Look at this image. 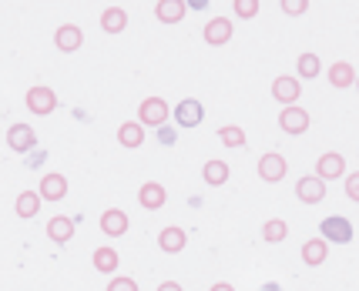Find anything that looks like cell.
Returning a JSON list of instances; mask_svg holds the SVG:
<instances>
[{
    "mask_svg": "<svg viewBox=\"0 0 359 291\" xmlns=\"http://www.w3.org/2000/svg\"><path fill=\"white\" fill-rule=\"evenodd\" d=\"M175 121H178V127H198V124L205 121V108L195 97H185V101H178V108H175Z\"/></svg>",
    "mask_w": 359,
    "mask_h": 291,
    "instance_id": "9c48e42d",
    "label": "cell"
},
{
    "mask_svg": "<svg viewBox=\"0 0 359 291\" xmlns=\"http://www.w3.org/2000/svg\"><path fill=\"white\" fill-rule=\"evenodd\" d=\"M309 124H313L309 111L299 108V104H292V108H285V111L279 114V127L285 131V134H292V138L306 134V131H309Z\"/></svg>",
    "mask_w": 359,
    "mask_h": 291,
    "instance_id": "277c9868",
    "label": "cell"
},
{
    "mask_svg": "<svg viewBox=\"0 0 359 291\" xmlns=\"http://www.w3.org/2000/svg\"><path fill=\"white\" fill-rule=\"evenodd\" d=\"M219 141L225 144V148H242V144H245V131H242V127H235V124H222Z\"/></svg>",
    "mask_w": 359,
    "mask_h": 291,
    "instance_id": "83f0119b",
    "label": "cell"
},
{
    "mask_svg": "<svg viewBox=\"0 0 359 291\" xmlns=\"http://www.w3.org/2000/svg\"><path fill=\"white\" fill-rule=\"evenodd\" d=\"M14 211H17V218H24V221L37 218V211H41V194H37V191H20Z\"/></svg>",
    "mask_w": 359,
    "mask_h": 291,
    "instance_id": "603a6c76",
    "label": "cell"
},
{
    "mask_svg": "<svg viewBox=\"0 0 359 291\" xmlns=\"http://www.w3.org/2000/svg\"><path fill=\"white\" fill-rule=\"evenodd\" d=\"M108 291H138V281H135V278H125V275H114L108 281Z\"/></svg>",
    "mask_w": 359,
    "mask_h": 291,
    "instance_id": "f546056e",
    "label": "cell"
},
{
    "mask_svg": "<svg viewBox=\"0 0 359 291\" xmlns=\"http://www.w3.org/2000/svg\"><path fill=\"white\" fill-rule=\"evenodd\" d=\"M205 44L212 47H225L229 41H232V20L229 17H212L208 24H205Z\"/></svg>",
    "mask_w": 359,
    "mask_h": 291,
    "instance_id": "ba28073f",
    "label": "cell"
},
{
    "mask_svg": "<svg viewBox=\"0 0 359 291\" xmlns=\"http://www.w3.org/2000/svg\"><path fill=\"white\" fill-rule=\"evenodd\" d=\"M316 178L326 184V181H336V178H346V157L336 151L323 154L319 161H316Z\"/></svg>",
    "mask_w": 359,
    "mask_h": 291,
    "instance_id": "5b68a950",
    "label": "cell"
},
{
    "mask_svg": "<svg viewBox=\"0 0 359 291\" xmlns=\"http://www.w3.org/2000/svg\"><path fill=\"white\" fill-rule=\"evenodd\" d=\"M47 238H50L54 245H67V241L74 238V221L64 215H54L47 221Z\"/></svg>",
    "mask_w": 359,
    "mask_h": 291,
    "instance_id": "e0dca14e",
    "label": "cell"
},
{
    "mask_svg": "<svg viewBox=\"0 0 359 291\" xmlns=\"http://www.w3.org/2000/svg\"><path fill=\"white\" fill-rule=\"evenodd\" d=\"M296 71H299V77H302V80H313V77H319V71H323V67H319V57H316V54H302V57L296 61ZM299 77H296V80H299Z\"/></svg>",
    "mask_w": 359,
    "mask_h": 291,
    "instance_id": "4316f807",
    "label": "cell"
},
{
    "mask_svg": "<svg viewBox=\"0 0 359 291\" xmlns=\"http://www.w3.org/2000/svg\"><path fill=\"white\" fill-rule=\"evenodd\" d=\"M285 171H289V164H285V157H282V154L269 151V154L259 157V178H262V181H269V184L282 181V178H285Z\"/></svg>",
    "mask_w": 359,
    "mask_h": 291,
    "instance_id": "8992f818",
    "label": "cell"
},
{
    "mask_svg": "<svg viewBox=\"0 0 359 291\" xmlns=\"http://www.w3.org/2000/svg\"><path fill=\"white\" fill-rule=\"evenodd\" d=\"M128 27V10L125 7H104L101 14V31L104 34H121Z\"/></svg>",
    "mask_w": 359,
    "mask_h": 291,
    "instance_id": "44dd1931",
    "label": "cell"
},
{
    "mask_svg": "<svg viewBox=\"0 0 359 291\" xmlns=\"http://www.w3.org/2000/svg\"><path fill=\"white\" fill-rule=\"evenodd\" d=\"M41 201H61L64 194H67V178L64 174H57V171H50V174H44L41 178Z\"/></svg>",
    "mask_w": 359,
    "mask_h": 291,
    "instance_id": "2e32d148",
    "label": "cell"
},
{
    "mask_svg": "<svg viewBox=\"0 0 359 291\" xmlns=\"http://www.w3.org/2000/svg\"><path fill=\"white\" fill-rule=\"evenodd\" d=\"M232 7H235V14L242 17V20H249V17L259 14V7H262V3H259V0H235Z\"/></svg>",
    "mask_w": 359,
    "mask_h": 291,
    "instance_id": "f1b7e54d",
    "label": "cell"
},
{
    "mask_svg": "<svg viewBox=\"0 0 359 291\" xmlns=\"http://www.w3.org/2000/svg\"><path fill=\"white\" fill-rule=\"evenodd\" d=\"M272 97H276L279 104H285V108H292L299 97H302V87H299L296 77L282 74V77H276V80H272Z\"/></svg>",
    "mask_w": 359,
    "mask_h": 291,
    "instance_id": "52a82bcc",
    "label": "cell"
},
{
    "mask_svg": "<svg viewBox=\"0 0 359 291\" xmlns=\"http://www.w3.org/2000/svg\"><path fill=\"white\" fill-rule=\"evenodd\" d=\"M54 44H57V50H64V54H74V50L84 44V34H81L78 24H61L57 34H54Z\"/></svg>",
    "mask_w": 359,
    "mask_h": 291,
    "instance_id": "9a60e30c",
    "label": "cell"
},
{
    "mask_svg": "<svg viewBox=\"0 0 359 291\" xmlns=\"http://www.w3.org/2000/svg\"><path fill=\"white\" fill-rule=\"evenodd\" d=\"M329 84L339 87V91L353 87V84H356V67H353L349 61H336L332 67H329Z\"/></svg>",
    "mask_w": 359,
    "mask_h": 291,
    "instance_id": "ac0fdd59",
    "label": "cell"
},
{
    "mask_svg": "<svg viewBox=\"0 0 359 291\" xmlns=\"http://www.w3.org/2000/svg\"><path fill=\"white\" fill-rule=\"evenodd\" d=\"M168 104L161 101V97H144L138 108V124L141 127H161V124L168 121Z\"/></svg>",
    "mask_w": 359,
    "mask_h": 291,
    "instance_id": "3957f363",
    "label": "cell"
},
{
    "mask_svg": "<svg viewBox=\"0 0 359 291\" xmlns=\"http://www.w3.org/2000/svg\"><path fill=\"white\" fill-rule=\"evenodd\" d=\"M91 264L94 271H101V275H114L118 271V248H94Z\"/></svg>",
    "mask_w": 359,
    "mask_h": 291,
    "instance_id": "ffe728a7",
    "label": "cell"
},
{
    "mask_svg": "<svg viewBox=\"0 0 359 291\" xmlns=\"http://www.w3.org/2000/svg\"><path fill=\"white\" fill-rule=\"evenodd\" d=\"M346 198L349 201H359V174H346Z\"/></svg>",
    "mask_w": 359,
    "mask_h": 291,
    "instance_id": "1f68e13d",
    "label": "cell"
},
{
    "mask_svg": "<svg viewBox=\"0 0 359 291\" xmlns=\"http://www.w3.org/2000/svg\"><path fill=\"white\" fill-rule=\"evenodd\" d=\"M185 10H188L185 0H158L155 3V17L161 24H178L185 17Z\"/></svg>",
    "mask_w": 359,
    "mask_h": 291,
    "instance_id": "d6986e66",
    "label": "cell"
},
{
    "mask_svg": "<svg viewBox=\"0 0 359 291\" xmlns=\"http://www.w3.org/2000/svg\"><path fill=\"white\" fill-rule=\"evenodd\" d=\"M262 238H266L269 245H279V241L289 238V225L282 218H272V221H266V228H262Z\"/></svg>",
    "mask_w": 359,
    "mask_h": 291,
    "instance_id": "484cf974",
    "label": "cell"
},
{
    "mask_svg": "<svg viewBox=\"0 0 359 291\" xmlns=\"http://www.w3.org/2000/svg\"><path fill=\"white\" fill-rule=\"evenodd\" d=\"M128 228H131V221H128V215L121 208H108V211L101 215V231H104L108 238H121V234H128Z\"/></svg>",
    "mask_w": 359,
    "mask_h": 291,
    "instance_id": "4fadbf2b",
    "label": "cell"
},
{
    "mask_svg": "<svg viewBox=\"0 0 359 291\" xmlns=\"http://www.w3.org/2000/svg\"><path fill=\"white\" fill-rule=\"evenodd\" d=\"M296 198L302 201V204H319V201L326 198V184L319 181V178H299L296 181Z\"/></svg>",
    "mask_w": 359,
    "mask_h": 291,
    "instance_id": "7c38bea8",
    "label": "cell"
},
{
    "mask_svg": "<svg viewBox=\"0 0 359 291\" xmlns=\"http://www.w3.org/2000/svg\"><path fill=\"white\" fill-rule=\"evenodd\" d=\"M158 141H161V144H175V141H178V134H175L168 124H161V127H158Z\"/></svg>",
    "mask_w": 359,
    "mask_h": 291,
    "instance_id": "d6a6232c",
    "label": "cell"
},
{
    "mask_svg": "<svg viewBox=\"0 0 359 291\" xmlns=\"http://www.w3.org/2000/svg\"><path fill=\"white\" fill-rule=\"evenodd\" d=\"M158 291H185V288H182L178 281H161V285H158Z\"/></svg>",
    "mask_w": 359,
    "mask_h": 291,
    "instance_id": "836d02e7",
    "label": "cell"
},
{
    "mask_svg": "<svg viewBox=\"0 0 359 291\" xmlns=\"http://www.w3.org/2000/svg\"><path fill=\"white\" fill-rule=\"evenodd\" d=\"M326 258H329V245L323 238H309V241L302 245V261H306L309 268H319Z\"/></svg>",
    "mask_w": 359,
    "mask_h": 291,
    "instance_id": "7402d4cb",
    "label": "cell"
},
{
    "mask_svg": "<svg viewBox=\"0 0 359 291\" xmlns=\"http://www.w3.org/2000/svg\"><path fill=\"white\" fill-rule=\"evenodd\" d=\"M229 164L225 161H205V168H202V178H205V184L208 187H222V184L229 181Z\"/></svg>",
    "mask_w": 359,
    "mask_h": 291,
    "instance_id": "cb8c5ba5",
    "label": "cell"
},
{
    "mask_svg": "<svg viewBox=\"0 0 359 291\" xmlns=\"http://www.w3.org/2000/svg\"><path fill=\"white\" fill-rule=\"evenodd\" d=\"M279 7L289 17H299V14H306V10H309V0H282Z\"/></svg>",
    "mask_w": 359,
    "mask_h": 291,
    "instance_id": "4dcf8cb0",
    "label": "cell"
},
{
    "mask_svg": "<svg viewBox=\"0 0 359 291\" xmlns=\"http://www.w3.org/2000/svg\"><path fill=\"white\" fill-rule=\"evenodd\" d=\"M118 141H121V148H141L144 144V127L138 121H128L118 127Z\"/></svg>",
    "mask_w": 359,
    "mask_h": 291,
    "instance_id": "d4e9b609",
    "label": "cell"
},
{
    "mask_svg": "<svg viewBox=\"0 0 359 291\" xmlns=\"http://www.w3.org/2000/svg\"><path fill=\"white\" fill-rule=\"evenodd\" d=\"M7 144H11V151L27 154L34 144H37V134H34L31 124H11V131H7Z\"/></svg>",
    "mask_w": 359,
    "mask_h": 291,
    "instance_id": "30bf717a",
    "label": "cell"
},
{
    "mask_svg": "<svg viewBox=\"0 0 359 291\" xmlns=\"http://www.w3.org/2000/svg\"><path fill=\"white\" fill-rule=\"evenodd\" d=\"M319 238L326 241V245H349L353 241V221L349 218H323V225H319Z\"/></svg>",
    "mask_w": 359,
    "mask_h": 291,
    "instance_id": "6da1fadb",
    "label": "cell"
},
{
    "mask_svg": "<svg viewBox=\"0 0 359 291\" xmlns=\"http://www.w3.org/2000/svg\"><path fill=\"white\" fill-rule=\"evenodd\" d=\"M165 201H168V194H165V184L158 181H144L138 191V204L144 208V211H158V208H165Z\"/></svg>",
    "mask_w": 359,
    "mask_h": 291,
    "instance_id": "8fae6325",
    "label": "cell"
},
{
    "mask_svg": "<svg viewBox=\"0 0 359 291\" xmlns=\"http://www.w3.org/2000/svg\"><path fill=\"white\" fill-rule=\"evenodd\" d=\"M185 241H188V234H185V228H178V225H168V228H161V234H158V248H161L165 255L185 251Z\"/></svg>",
    "mask_w": 359,
    "mask_h": 291,
    "instance_id": "5bb4252c",
    "label": "cell"
},
{
    "mask_svg": "<svg viewBox=\"0 0 359 291\" xmlns=\"http://www.w3.org/2000/svg\"><path fill=\"white\" fill-rule=\"evenodd\" d=\"M208 291H235V285H229V281H215Z\"/></svg>",
    "mask_w": 359,
    "mask_h": 291,
    "instance_id": "e575fe53",
    "label": "cell"
},
{
    "mask_svg": "<svg viewBox=\"0 0 359 291\" xmlns=\"http://www.w3.org/2000/svg\"><path fill=\"white\" fill-rule=\"evenodd\" d=\"M24 104H27V111H31V114L47 118V114H54V108H57V94L50 91V87H44V84H37V87H31V91H27Z\"/></svg>",
    "mask_w": 359,
    "mask_h": 291,
    "instance_id": "7a4b0ae2",
    "label": "cell"
}]
</instances>
